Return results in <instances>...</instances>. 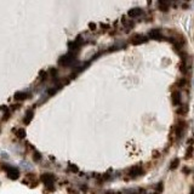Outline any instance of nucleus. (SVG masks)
Returning <instances> with one entry per match:
<instances>
[{"mask_svg": "<svg viewBox=\"0 0 194 194\" xmlns=\"http://www.w3.org/2000/svg\"><path fill=\"white\" fill-rule=\"evenodd\" d=\"M142 174H143V169H142L140 165L134 166V168H131L130 170H129V176L132 177V178H136V177L141 176Z\"/></svg>", "mask_w": 194, "mask_h": 194, "instance_id": "4", "label": "nucleus"}, {"mask_svg": "<svg viewBox=\"0 0 194 194\" xmlns=\"http://www.w3.org/2000/svg\"><path fill=\"white\" fill-rule=\"evenodd\" d=\"M187 85V79L186 78H181L177 83H176V86L178 87V89H182V87H184Z\"/></svg>", "mask_w": 194, "mask_h": 194, "instance_id": "15", "label": "nucleus"}, {"mask_svg": "<svg viewBox=\"0 0 194 194\" xmlns=\"http://www.w3.org/2000/svg\"><path fill=\"white\" fill-rule=\"evenodd\" d=\"M187 112H188V106H187V105L181 106L180 108L176 109V113H177L178 115H184V114H187Z\"/></svg>", "mask_w": 194, "mask_h": 194, "instance_id": "11", "label": "nucleus"}, {"mask_svg": "<svg viewBox=\"0 0 194 194\" xmlns=\"http://www.w3.org/2000/svg\"><path fill=\"white\" fill-rule=\"evenodd\" d=\"M186 126H187V123H186L184 120H178V121L175 124V126L172 127V130L175 131L176 140H180V138L182 137V135H183V132H184Z\"/></svg>", "mask_w": 194, "mask_h": 194, "instance_id": "1", "label": "nucleus"}, {"mask_svg": "<svg viewBox=\"0 0 194 194\" xmlns=\"http://www.w3.org/2000/svg\"><path fill=\"white\" fill-rule=\"evenodd\" d=\"M180 69H181V72L183 74H187L189 72V64H188V62H182L181 66H180Z\"/></svg>", "mask_w": 194, "mask_h": 194, "instance_id": "12", "label": "nucleus"}, {"mask_svg": "<svg viewBox=\"0 0 194 194\" xmlns=\"http://www.w3.org/2000/svg\"><path fill=\"white\" fill-rule=\"evenodd\" d=\"M147 40H148V39H147V37L141 35V34H135V35H132V37H131V43H132L134 45L143 44V43H146Z\"/></svg>", "mask_w": 194, "mask_h": 194, "instance_id": "6", "label": "nucleus"}, {"mask_svg": "<svg viewBox=\"0 0 194 194\" xmlns=\"http://www.w3.org/2000/svg\"><path fill=\"white\" fill-rule=\"evenodd\" d=\"M194 155V147L193 146H189L187 152H186V159H190L192 156Z\"/></svg>", "mask_w": 194, "mask_h": 194, "instance_id": "14", "label": "nucleus"}, {"mask_svg": "<svg viewBox=\"0 0 194 194\" xmlns=\"http://www.w3.org/2000/svg\"><path fill=\"white\" fill-rule=\"evenodd\" d=\"M127 15L130 16V17H132V18H135V17H138V16L142 15V10L140 8H135V9H131L130 11H129Z\"/></svg>", "mask_w": 194, "mask_h": 194, "instance_id": "9", "label": "nucleus"}, {"mask_svg": "<svg viewBox=\"0 0 194 194\" xmlns=\"http://www.w3.org/2000/svg\"><path fill=\"white\" fill-rule=\"evenodd\" d=\"M153 156H154V158H159V156H160V155H159V153H158V152H155V153H154V155H153Z\"/></svg>", "mask_w": 194, "mask_h": 194, "instance_id": "23", "label": "nucleus"}, {"mask_svg": "<svg viewBox=\"0 0 194 194\" xmlns=\"http://www.w3.org/2000/svg\"><path fill=\"white\" fill-rule=\"evenodd\" d=\"M6 172H8L9 177H10L11 180H16V178L18 177V175H20L18 170H17L15 166H8V168H6Z\"/></svg>", "mask_w": 194, "mask_h": 194, "instance_id": "7", "label": "nucleus"}, {"mask_svg": "<svg viewBox=\"0 0 194 194\" xmlns=\"http://www.w3.org/2000/svg\"><path fill=\"white\" fill-rule=\"evenodd\" d=\"M181 96L182 95H181V92L178 90H176V91L172 92V105L174 106H180L181 105V102H182Z\"/></svg>", "mask_w": 194, "mask_h": 194, "instance_id": "8", "label": "nucleus"}, {"mask_svg": "<svg viewBox=\"0 0 194 194\" xmlns=\"http://www.w3.org/2000/svg\"><path fill=\"white\" fill-rule=\"evenodd\" d=\"M178 165H180V159H178V158H176V159H174V160L171 161V164H170V170L176 169Z\"/></svg>", "mask_w": 194, "mask_h": 194, "instance_id": "17", "label": "nucleus"}, {"mask_svg": "<svg viewBox=\"0 0 194 194\" xmlns=\"http://www.w3.org/2000/svg\"><path fill=\"white\" fill-rule=\"evenodd\" d=\"M28 96H29L28 92H17L15 95V99L16 100H26V99H28Z\"/></svg>", "mask_w": 194, "mask_h": 194, "instance_id": "13", "label": "nucleus"}, {"mask_svg": "<svg viewBox=\"0 0 194 194\" xmlns=\"http://www.w3.org/2000/svg\"><path fill=\"white\" fill-rule=\"evenodd\" d=\"M43 181L45 183L46 187H49L50 189H52V184L55 182V176L52 174H44L43 175Z\"/></svg>", "mask_w": 194, "mask_h": 194, "instance_id": "5", "label": "nucleus"}, {"mask_svg": "<svg viewBox=\"0 0 194 194\" xmlns=\"http://www.w3.org/2000/svg\"><path fill=\"white\" fill-rule=\"evenodd\" d=\"M163 188H164L163 182H159V183H158V186H156V193H160L161 190H163Z\"/></svg>", "mask_w": 194, "mask_h": 194, "instance_id": "19", "label": "nucleus"}, {"mask_svg": "<svg viewBox=\"0 0 194 194\" xmlns=\"http://www.w3.org/2000/svg\"><path fill=\"white\" fill-rule=\"evenodd\" d=\"M69 170H72V171H78V169H77L75 166H69Z\"/></svg>", "mask_w": 194, "mask_h": 194, "instance_id": "22", "label": "nucleus"}, {"mask_svg": "<svg viewBox=\"0 0 194 194\" xmlns=\"http://www.w3.org/2000/svg\"><path fill=\"white\" fill-rule=\"evenodd\" d=\"M74 53H72V52H68L67 55H64L63 57H61V59H59V63L61 64H63V66H69V64H72L73 62H74Z\"/></svg>", "mask_w": 194, "mask_h": 194, "instance_id": "3", "label": "nucleus"}, {"mask_svg": "<svg viewBox=\"0 0 194 194\" xmlns=\"http://www.w3.org/2000/svg\"><path fill=\"white\" fill-rule=\"evenodd\" d=\"M32 118H33V111H28L27 114H26V118H24V123L26 124H29Z\"/></svg>", "mask_w": 194, "mask_h": 194, "instance_id": "16", "label": "nucleus"}, {"mask_svg": "<svg viewBox=\"0 0 194 194\" xmlns=\"http://www.w3.org/2000/svg\"><path fill=\"white\" fill-rule=\"evenodd\" d=\"M183 174H186V175H189L190 174V169H188V168H183Z\"/></svg>", "mask_w": 194, "mask_h": 194, "instance_id": "21", "label": "nucleus"}, {"mask_svg": "<svg viewBox=\"0 0 194 194\" xmlns=\"http://www.w3.org/2000/svg\"><path fill=\"white\" fill-rule=\"evenodd\" d=\"M40 159H41V155H40L38 152H37V153H34V160H35V161H39Z\"/></svg>", "mask_w": 194, "mask_h": 194, "instance_id": "20", "label": "nucleus"}, {"mask_svg": "<svg viewBox=\"0 0 194 194\" xmlns=\"http://www.w3.org/2000/svg\"><path fill=\"white\" fill-rule=\"evenodd\" d=\"M148 38L153 40H164L165 37L161 34V30L159 28H155V29H152L148 33Z\"/></svg>", "mask_w": 194, "mask_h": 194, "instance_id": "2", "label": "nucleus"}, {"mask_svg": "<svg viewBox=\"0 0 194 194\" xmlns=\"http://www.w3.org/2000/svg\"><path fill=\"white\" fill-rule=\"evenodd\" d=\"M15 132H16V135H17L18 138H23L26 136V131L23 130V129H18V130H16Z\"/></svg>", "mask_w": 194, "mask_h": 194, "instance_id": "18", "label": "nucleus"}, {"mask_svg": "<svg viewBox=\"0 0 194 194\" xmlns=\"http://www.w3.org/2000/svg\"><path fill=\"white\" fill-rule=\"evenodd\" d=\"M159 5V10L163 11V12H166L169 10V6H170V3L169 2H159L158 3Z\"/></svg>", "mask_w": 194, "mask_h": 194, "instance_id": "10", "label": "nucleus"}, {"mask_svg": "<svg viewBox=\"0 0 194 194\" xmlns=\"http://www.w3.org/2000/svg\"><path fill=\"white\" fill-rule=\"evenodd\" d=\"M190 194H194V188L192 189V192H190Z\"/></svg>", "mask_w": 194, "mask_h": 194, "instance_id": "24", "label": "nucleus"}]
</instances>
